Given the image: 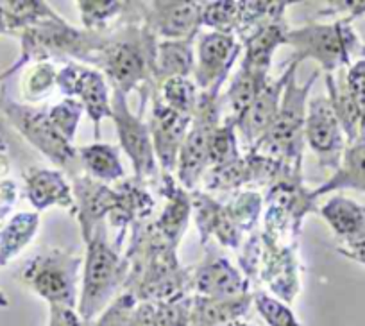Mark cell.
<instances>
[{
    "label": "cell",
    "mask_w": 365,
    "mask_h": 326,
    "mask_svg": "<svg viewBox=\"0 0 365 326\" xmlns=\"http://www.w3.org/2000/svg\"><path fill=\"white\" fill-rule=\"evenodd\" d=\"M115 190H117V203H115L113 212L108 217V226L118 230L113 242L118 250H122L128 228L150 220L156 201L149 194L147 187L138 183L135 178H131V180H128V178L122 180L115 187Z\"/></svg>",
    "instance_id": "cell-23"
},
{
    "label": "cell",
    "mask_w": 365,
    "mask_h": 326,
    "mask_svg": "<svg viewBox=\"0 0 365 326\" xmlns=\"http://www.w3.org/2000/svg\"><path fill=\"white\" fill-rule=\"evenodd\" d=\"M83 173L101 183H120L125 180V170L122 167L118 147L108 143H91L77 147Z\"/></svg>",
    "instance_id": "cell-33"
},
{
    "label": "cell",
    "mask_w": 365,
    "mask_h": 326,
    "mask_svg": "<svg viewBox=\"0 0 365 326\" xmlns=\"http://www.w3.org/2000/svg\"><path fill=\"white\" fill-rule=\"evenodd\" d=\"M190 296L170 303H138L120 292L113 303L88 326H188Z\"/></svg>",
    "instance_id": "cell-14"
},
{
    "label": "cell",
    "mask_w": 365,
    "mask_h": 326,
    "mask_svg": "<svg viewBox=\"0 0 365 326\" xmlns=\"http://www.w3.org/2000/svg\"><path fill=\"white\" fill-rule=\"evenodd\" d=\"M255 292L244 296L230 297V300H215L192 294L188 326H227L247 315L252 307Z\"/></svg>",
    "instance_id": "cell-29"
},
{
    "label": "cell",
    "mask_w": 365,
    "mask_h": 326,
    "mask_svg": "<svg viewBox=\"0 0 365 326\" xmlns=\"http://www.w3.org/2000/svg\"><path fill=\"white\" fill-rule=\"evenodd\" d=\"M220 124V92H199V103L190 129L178 158L175 180L188 192L195 190L210 169V142Z\"/></svg>",
    "instance_id": "cell-10"
},
{
    "label": "cell",
    "mask_w": 365,
    "mask_h": 326,
    "mask_svg": "<svg viewBox=\"0 0 365 326\" xmlns=\"http://www.w3.org/2000/svg\"><path fill=\"white\" fill-rule=\"evenodd\" d=\"M240 147H238L237 124L231 117L220 121L219 128L215 129L210 142V167L230 165L240 158Z\"/></svg>",
    "instance_id": "cell-39"
},
{
    "label": "cell",
    "mask_w": 365,
    "mask_h": 326,
    "mask_svg": "<svg viewBox=\"0 0 365 326\" xmlns=\"http://www.w3.org/2000/svg\"><path fill=\"white\" fill-rule=\"evenodd\" d=\"M269 76H259V73L249 72V70L240 68L233 77H231L230 88L226 92V103L231 108L230 117L237 121L242 113L249 108V104L255 101L259 90L269 83Z\"/></svg>",
    "instance_id": "cell-36"
},
{
    "label": "cell",
    "mask_w": 365,
    "mask_h": 326,
    "mask_svg": "<svg viewBox=\"0 0 365 326\" xmlns=\"http://www.w3.org/2000/svg\"><path fill=\"white\" fill-rule=\"evenodd\" d=\"M11 142L4 122L0 121V180H8L11 173Z\"/></svg>",
    "instance_id": "cell-47"
},
{
    "label": "cell",
    "mask_w": 365,
    "mask_h": 326,
    "mask_svg": "<svg viewBox=\"0 0 365 326\" xmlns=\"http://www.w3.org/2000/svg\"><path fill=\"white\" fill-rule=\"evenodd\" d=\"M346 83L360 115V136H365V58L354 61L346 70Z\"/></svg>",
    "instance_id": "cell-44"
},
{
    "label": "cell",
    "mask_w": 365,
    "mask_h": 326,
    "mask_svg": "<svg viewBox=\"0 0 365 326\" xmlns=\"http://www.w3.org/2000/svg\"><path fill=\"white\" fill-rule=\"evenodd\" d=\"M304 142L314 151L322 169H329L333 173L339 170L347 140L328 96H317L308 101Z\"/></svg>",
    "instance_id": "cell-15"
},
{
    "label": "cell",
    "mask_w": 365,
    "mask_h": 326,
    "mask_svg": "<svg viewBox=\"0 0 365 326\" xmlns=\"http://www.w3.org/2000/svg\"><path fill=\"white\" fill-rule=\"evenodd\" d=\"M83 255L73 250L45 248L26 262L20 282L48 305L76 308L79 303V272Z\"/></svg>",
    "instance_id": "cell-8"
},
{
    "label": "cell",
    "mask_w": 365,
    "mask_h": 326,
    "mask_svg": "<svg viewBox=\"0 0 365 326\" xmlns=\"http://www.w3.org/2000/svg\"><path fill=\"white\" fill-rule=\"evenodd\" d=\"M190 292L215 300L244 296L255 292L240 269L231 265L219 251H206L201 264L190 268Z\"/></svg>",
    "instance_id": "cell-19"
},
{
    "label": "cell",
    "mask_w": 365,
    "mask_h": 326,
    "mask_svg": "<svg viewBox=\"0 0 365 326\" xmlns=\"http://www.w3.org/2000/svg\"><path fill=\"white\" fill-rule=\"evenodd\" d=\"M158 38L143 24H128L106 34L93 65L108 79L111 90L124 96L140 93V115L158 88L154 81V54Z\"/></svg>",
    "instance_id": "cell-2"
},
{
    "label": "cell",
    "mask_w": 365,
    "mask_h": 326,
    "mask_svg": "<svg viewBox=\"0 0 365 326\" xmlns=\"http://www.w3.org/2000/svg\"><path fill=\"white\" fill-rule=\"evenodd\" d=\"M0 111L6 121L34 147L40 151L48 161L58 165L68 176L83 173L79 161V151L72 142L65 138L56 129L48 118L47 110L33 106V104L20 103L13 99L8 90H0Z\"/></svg>",
    "instance_id": "cell-9"
},
{
    "label": "cell",
    "mask_w": 365,
    "mask_h": 326,
    "mask_svg": "<svg viewBox=\"0 0 365 326\" xmlns=\"http://www.w3.org/2000/svg\"><path fill=\"white\" fill-rule=\"evenodd\" d=\"M84 244L86 253L83 262V287L79 292L77 314L83 325L88 326L124 290L129 265L122 250L110 240L108 224H99Z\"/></svg>",
    "instance_id": "cell-4"
},
{
    "label": "cell",
    "mask_w": 365,
    "mask_h": 326,
    "mask_svg": "<svg viewBox=\"0 0 365 326\" xmlns=\"http://www.w3.org/2000/svg\"><path fill=\"white\" fill-rule=\"evenodd\" d=\"M158 192L167 199V205L161 210L160 215L150 223H153L154 231L163 240L178 248L192 217L190 192L182 188L172 174H161Z\"/></svg>",
    "instance_id": "cell-24"
},
{
    "label": "cell",
    "mask_w": 365,
    "mask_h": 326,
    "mask_svg": "<svg viewBox=\"0 0 365 326\" xmlns=\"http://www.w3.org/2000/svg\"><path fill=\"white\" fill-rule=\"evenodd\" d=\"M317 213L328 223L342 244L365 238V205L344 194H335L319 205Z\"/></svg>",
    "instance_id": "cell-28"
},
{
    "label": "cell",
    "mask_w": 365,
    "mask_h": 326,
    "mask_svg": "<svg viewBox=\"0 0 365 326\" xmlns=\"http://www.w3.org/2000/svg\"><path fill=\"white\" fill-rule=\"evenodd\" d=\"M40 230V213L19 212L0 228V269L11 264Z\"/></svg>",
    "instance_id": "cell-32"
},
{
    "label": "cell",
    "mask_w": 365,
    "mask_h": 326,
    "mask_svg": "<svg viewBox=\"0 0 365 326\" xmlns=\"http://www.w3.org/2000/svg\"><path fill=\"white\" fill-rule=\"evenodd\" d=\"M353 27L358 34V40H360V45H361V54H364V58H365V16L354 20Z\"/></svg>",
    "instance_id": "cell-49"
},
{
    "label": "cell",
    "mask_w": 365,
    "mask_h": 326,
    "mask_svg": "<svg viewBox=\"0 0 365 326\" xmlns=\"http://www.w3.org/2000/svg\"><path fill=\"white\" fill-rule=\"evenodd\" d=\"M227 326H255V325H251V322H245L244 319H238V321L230 322V325H227Z\"/></svg>",
    "instance_id": "cell-52"
},
{
    "label": "cell",
    "mask_w": 365,
    "mask_h": 326,
    "mask_svg": "<svg viewBox=\"0 0 365 326\" xmlns=\"http://www.w3.org/2000/svg\"><path fill=\"white\" fill-rule=\"evenodd\" d=\"M111 93H113L111 96V118L117 128L120 147L131 160L133 170H135L133 178L143 187L154 185L158 188L161 170L158 165L156 153H154L149 126L143 121L142 115L133 113L128 103V96L118 90H111Z\"/></svg>",
    "instance_id": "cell-12"
},
{
    "label": "cell",
    "mask_w": 365,
    "mask_h": 326,
    "mask_svg": "<svg viewBox=\"0 0 365 326\" xmlns=\"http://www.w3.org/2000/svg\"><path fill=\"white\" fill-rule=\"evenodd\" d=\"M47 113L48 118L52 121V124L56 126V129H58L68 142L73 143L81 117H83L84 113L83 104L77 99H63L61 103L48 106Z\"/></svg>",
    "instance_id": "cell-43"
},
{
    "label": "cell",
    "mask_w": 365,
    "mask_h": 326,
    "mask_svg": "<svg viewBox=\"0 0 365 326\" xmlns=\"http://www.w3.org/2000/svg\"><path fill=\"white\" fill-rule=\"evenodd\" d=\"M321 76V70H315L303 85L296 81V73L289 79L283 92L282 104L269 131L251 147L263 156L279 161L287 169L303 176V153H304V121L310 92L315 81Z\"/></svg>",
    "instance_id": "cell-6"
},
{
    "label": "cell",
    "mask_w": 365,
    "mask_h": 326,
    "mask_svg": "<svg viewBox=\"0 0 365 326\" xmlns=\"http://www.w3.org/2000/svg\"><path fill=\"white\" fill-rule=\"evenodd\" d=\"M16 38L20 41V56L11 66L0 72V83L26 68V65L34 63L47 61L66 65L70 61H81L93 65L97 52L106 41V34L77 29L63 16L27 27L16 34Z\"/></svg>",
    "instance_id": "cell-3"
},
{
    "label": "cell",
    "mask_w": 365,
    "mask_h": 326,
    "mask_svg": "<svg viewBox=\"0 0 365 326\" xmlns=\"http://www.w3.org/2000/svg\"><path fill=\"white\" fill-rule=\"evenodd\" d=\"M81 22L86 31L108 34L128 24H143V2L122 0H77Z\"/></svg>",
    "instance_id": "cell-26"
},
{
    "label": "cell",
    "mask_w": 365,
    "mask_h": 326,
    "mask_svg": "<svg viewBox=\"0 0 365 326\" xmlns=\"http://www.w3.org/2000/svg\"><path fill=\"white\" fill-rule=\"evenodd\" d=\"M56 88L66 99H77L93 122V133L99 138L101 124L111 118V88L106 77L97 68L70 61L58 70Z\"/></svg>",
    "instance_id": "cell-13"
},
{
    "label": "cell",
    "mask_w": 365,
    "mask_h": 326,
    "mask_svg": "<svg viewBox=\"0 0 365 326\" xmlns=\"http://www.w3.org/2000/svg\"><path fill=\"white\" fill-rule=\"evenodd\" d=\"M9 307V300L2 290H0V308H8Z\"/></svg>",
    "instance_id": "cell-51"
},
{
    "label": "cell",
    "mask_w": 365,
    "mask_h": 326,
    "mask_svg": "<svg viewBox=\"0 0 365 326\" xmlns=\"http://www.w3.org/2000/svg\"><path fill=\"white\" fill-rule=\"evenodd\" d=\"M47 326H84L76 308L48 305V322Z\"/></svg>",
    "instance_id": "cell-46"
},
{
    "label": "cell",
    "mask_w": 365,
    "mask_h": 326,
    "mask_svg": "<svg viewBox=\"0 0 365 326\" xmlns=\"http://www.w3.org/2000/svg\"><path fill=\"white\" fill-rule=\"evenodd\" d=\"M287 45L294 49L289 63L299 65L304 59H314L326 73H335L353 65V54L361 52L360 40L353 22H308L297 29H289Z\"/></svg>",
    "instance_id": "cell-7"
},
{
    "label": "cell",
    "mask_w": 365,
    "mask_h": 326,
    "mask_svg": "<svg viewBox=\"0 0 365 326\" xmlns=\"http://www.w3.org/2000/svg\"><path fill=\"white\" fill-rule=\"evenodd\" d=\"M124 258L129 272L122 292L138 303H170L192 294L190 268L179 264L178 248L163 240L150 220L131 228Z\"/></svg>",
    "instance_id": "cell-1"
},
{
    "label": "cell",
    "mask_w": 365,
    "mask_h": 326,
    "mask_svg": "<svg viewBox=\"0 0 365 326\" xmlns=\"http://www.w3.org/2000/svg\"><path fill=\"white\" fill-rule=\"evenodd\" d=\"M70 180H72L70 185H72L73 199H76L73 215L79 219L81 235L86 242L99 224H108V217L113 212L117 203V190L110 185L93 180L86 173L70 176Z\"/></svg>",
    "instance_id": "cell-22"
},
{
    "label": "cell",
    "mask_w": 365,
    "mask_h": 326,
    "mask_svg": "<svg viewBox=\"0 0 365 326\" xmlns=\"http://www.w3.org/2000/svg\"><path fill=\"white\" fill-rule=\"evenodd\" d=\"M339 190H356L365 194V136H358L356 142L346 147L339 170L312 192L315 199H319L321 195Z\"/></svg>",
    "instance_id": "cell-31"
},
{
    "label": "cell",
    "mask_w": 365,
    "mask_h": 326,
    "mask_svg": "<svg viewBox=\"0 0 365 326\" xmlns=\"http://www.w3.org/2000/svg\"><path fill=\"white\" fill-rule=\"evenodd\" d=\"M56 70L54 63H34L26 70L22 79V96L27 104H34L51 96L56 86Z\"/></svg>",
    "instance_id": "cell-41"
},
{
    "label": "cell",
    "mask_w": 365,
    "mask_h": 326,
    "mask_svg": "<svg viewBox=\"0 0 365 326\" xmlns=\"http://www.w3.org/2000/svg\"><path fill=\"white\" fill-rule=\"evenodd\" d=\"M2 34H8V29H6L4 15H2V6H0V36H2Z\"/></svg>",
    "instance_id": "cell-50"
},
{
    "label": "cell",
    "mask_w": 365,
    "mask_h": 326,
    "mask_svg": "<svg viewBox=\"0 0 365 326\" xmlns=\"http://www.w3.org/2000/svg\"><path fill=\"white\" fill-rule=\"evenodd\" d=\"M346 70L326 73V88H328L326 96L331 103L333 111H335L336 118L342 126L347 146H349V143L356 142L358 136H360V115H358L353 97H351L349 88H347Z\"/></svg>",
    "instance_id": "cell-34"
},
{
    "label": "cell",
    "mask_w": 365,
    "mask_h": 326,
    "mask_svg": "<svg viewBox=\"0 0 365 326\" xmlns=\"http://www.w3.org/2000/svg\"><path fill=\"white\" fill-rule=\"evenodd\" d=\"M336 253L349 258V260L365 265V238L364 240L349 242V244H340V246L336 248Z\"/></svg>",
    "instance_id": "cell-48"
},
{
    "label": "cell",
    "mask_w": 365,
    "mask_h": 326,
    "mask_svg": "<svg viewBox=\"0 0 365 326\" xmlns=\"http://www.w3.org/2000/svg\"><path fill=\"white\" fill-rule=\"evenodd\" d=\"M24 192L34 212H45L52 206L70 210L76 213L72 185L65 180V174L56 169L29 167L24 173Z\"/></svg>",
    "instance_id": "cell-25"
},
{
    "label": "cell",
    "mask_w": 365,
    "mask_h": 326,
    "mask_svg": "<svg viewBox=\"0 0 365 326\" xmlns=\"http://www.w3.org/2000/svg\"><path fill=\"white\" fill-rule=\"evenodd\" d=\"M242 0H213L202 2V26L215 33L237 36L240 29Z\"/></svg>",
    "instance_id": "cell-38"
},
{
    "label": "cell",
    "mask_w": 365,
    "mask_h": 326,
    "mask_svg": "<svg viewBox=\"0 0 365 326\" xmlns=\"http://www.w3.org/2000/svg\"><path fill=\"white\" fill-rule=\"evenodd\" d=\"M190 201L201 246H206L212 238H215L222 248L230 250L240 248L244 233L235 223L226 203L217 201L208 192L197 188L190 192Z\"/></svg>",
    "instance_id": "cell-21"
},
{
    "label": "cell",
    "mask_w": 365,
    "mask_h": 326,
    "mask_svg": "<svg viewBox=\"0 0 365 326\" xmlns=\"http://www.w3.org/2000/svg\"><path fill=\"white\" fill-rule=\"evenodd\" d=\"M19 199V187L13 180H0V228L8 220L13 206Z\"/></svg>",
    "instance_id": "cell-45"
},
{
    "label": "cell",
    "mask_w": 365,
    "mask_h": 326,
    "mask_svg": "<svg viewBox=\"0 0 365 326\" xmlns=\"http://www.w3.org/2000/svg\"><path fill=\"white\" fill-rule=\"evenodd\" d=\"M242 44L233 34L210 31L199 34L194 79L199 92L219 90L230 77L231 68L240 58Z\"/></svg>",
    "instance_id": "cell-16"
},
{
    "label": "cell",
    "mask_w": 365,
    "mask_h": 326,
    "mask_svg": "<svg viewBox=\"0 0 365 326\" xmlns=\"http://www.w3.org/2000/svg\"><path fill=\"white\" fill-rule=\"evenodd\" d=\"M160 99L174 111L194 117L199 103V88L190 77H174L158 85Z\"/></svg>",
    "instance_id": "cell-37"
},
{
    "label": "cell",
    "mask_w": 365,
    "mask_h": 326,
    "mask_svg": "<svg viewBox=\"0 0 365 326\" xmlns=\"http://www.w3.org/2000/svg\"><path fill=\"white\" fill-rule=\"evenodd\" d=\"M238 264L251 287L265 285L283 303L290 305L301 292L297 246L274 240L263 230H255L242 242Z\"/></svg>",
    "instance_id": "cell-5"
},
{
    "label": "cell",
    "mask_w": 365,
    "mask_h": 326,
    "mask_svg": "<svg viewBox=\"0 0 365 326\" xmlns=\"http://www.w3.org/2000/svg\"><path fill=\"white\" fill-rule=\"evenodd\" d=\"M195 40H158L154 81L161 85L174 77H190L195 70Z\"/></svg>",
    "instance_id": "cell-30"
},
{
    "label": "cell",
    "mask_w": 365,
    "mask_h": 326,
    "mask_svg": "<svg viewBox=\"0 0 365 326\" xmlns=\"http://www.w3.org/2000/svg\"><path fill=\"white\" fill-rule=\"evenodd\" d=\"M259 317L267 322V326H303L290 305L283 303L278 297L270 296L269 292L256 290L252 300Z\"/></svg>",
    "instance_id": "cell-42"
},
{
    "label": "cell",
    "mask_w": 365,
    "mask_h": 326,
    "mask_svg": "<svg viewBox=\"0 0 365 326\" xmlns=\"http://www.w3.org/2000/svg\"><path fill=\"white\" fill-rule=\"evenodd\" d=\"M8 34H19L27 27L38 26L48 20H58L61 16L41 0H4L0 2Z\"/></svg>",
    "instance_id": "cell-35"
},
{
    "label": "cell",
    "mask_w": 365,
    "mask_h": 326,
    "mask_svg": "<svg viewBox=\"0 0 365 326\" xmlns=\"http://www.w3.org/2000/svg\"><path fill=\"white\" fill-rule=\"evenodd\" d=\"M202 2L154 0L143 2V26L161 40H197Z\"/></svg>",
    "instance_id": "cell-17"
},
{
    "label": "cell",
    "mask_w": 365,
    "mask_h": 326,
    "mask_svg": "<svg viewBox=\"0 0 365 326\" xmlns=\"http://www.w3.org/2000/svg\"><path fill=\"white\" fill-rule=\"evenodd\" d=\"M263 231L282 244L299 246L304 217L317 212L319 205L303 181H279L263 198Z\"/></svg>",
    "instance_id": "cell-11"
},
{
    "label": "cell",
    "mask_w": 365,
    "mask_h": 326,
    "mask_svg": "<svg viewBox=\"0 0 365 326\" xmlns=\"http://www.w3.org/2000/svg\"><path fill=\"white\" fill-rule=\"evenodd\" d=\"M289 29L290 27L287 26L285 19H276L262 24L247 36L242 38L240 44L244 58H242L240 68L259 73V76H269L274 52L282 45H287Z\"/></svg>",
    "instance_id": "cell-27"
},
{
    "label": "cell",
    "mask_w": 365,
    "mask_h": 326,
    "mask_svg": "<svg viewBox=\"0 0 365 326\" xmlns=\"http://www.w3.org/2000/svg\"><path fill=\"white\" fill-rule=\"evenodd\" d=\"M153 106H150V117L147 121L150 138H153L154 153H156L158 165L161 174H174L178 169V158L181 147L190 129L192 117L182 115L168 108L160 99L158 88L150 96Z\"/></svg>",
    "instance_id": "cell-18"
},
{
    "label": "cell",
    "mask_w": 365,
    "mask_h": 326,
    "mask_svg": "<svg viewBox=\"0 0 365 326\" xmlns=\"http://www.w3.org/2000/svg\"><path fill=\"white\" fill-rule=\"evenodd\" d=\"M235 223L244 235L258 230V220L263 210V198L256 190H238L226 203Z\"/></svg>",
    "instance_id": "cell-40"
},
{
    "label": "cell",
    "mask_w": 365,
    "mask_h": 326,
    "mask_svg": "<svg viewBox=\"0 0 365 326\" xmlns=\"http://www.w3.org/2000/svg\"><path fill=\"white\" fill-rule=\"evenodd\" d=\"M296 70L297 65L287 61V68L283 70L282 76L276 79H269V83L259 90L255 101L249 104L247 110L235 121L237 131H240L242 138L247 143V149H251L272 126L274 118L278 115L287 83L296 73Z\"/></svg>",
    "instance_id": "cell-20"
}]
</instances>
